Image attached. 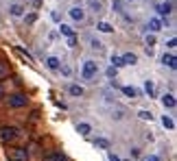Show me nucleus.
Wrapping results in <instances>:
<instances>
[{"mask_svg":"<svg viewBox=\"0 0 177 161\" xmlns=\"http://www.w3.org/2000/svg\"><path fill=\"white\" fill-rule=\"evenodd\" d=\"M96 72H98L96 61H86V63H83V70H81V76H83L86 80H90V79L96 76Z\"/></svg>","mask_w":177,"mask_h":161,"instance_id":"nucleus-1","label":"nucleus"},{"mask_svg":"<svg viewBox=\"0 0 177 161\" xmlns=\"http://www.w3.org/2000/svg\"><path fill=\"white\" fill-rule=\"evenodd\" d=\"M109 161H120V159H118L116 155H109Z\"/></svg>","mask_w":177,"mask_h":161,"instance_id":"nucleus-30","label":"nucleus"},{"mask_svg":"<svg viewBox=\"0 0 177 161\" xmlns=\"http://www.w3.org/2000/svg\"><path fill=\"white\" fill-rule=\"evenodd\" d=\"M59 33H61V35H66V37H72V35H75V31H72V26H70V24H61V26H59Z\"/></svg>","mask_w":177,"mask_h":161,"instance_id":"nucleus-14","label":"nucleus"},{"mask_svg":"<svg viewBox=\"0 0 177 161\" xmlns=\"http://www.w3.org/2000/svg\"><path fill=\"white\" fill-rule=\"evenodd\" d=\"M26 102H29V98H26L24 94H13V96L9 98V107H13V109L26 107Z\"/></svg>","mask_w":177,"mask_h":161,"instance_id":"nucleus-2","label":"nucleus"},{"mask_svg":"<svg viewBox=\"0 0 177 161\" xmlns=\"http://www.w3.org/2000/svg\"><path fill=\"white\" fill-rule=\"evenodd\" d=\"M171 11H173V7H171L169 2H162V4L158 7V13H160V15H169Z\"/></svg>","mask_w":177,"mask_h":161,"instance_id":"nucleus-12","label":"nucleus"},{"mask_svg":"<svg viewBox=\"0 0 177 161\" xmlns=\"http://www.w3.org/2000/svg\"><path fill=\"white\" fill-rule=\"evenodd\" d=\"M9 63H0V79H4V76H9Z\"/></svg>","mask_w":177,"mask_h":161,"instance_id":"nucleus-19","label":"nucleus"},{"mask_svg":"<svg viewBox=\"0 0 177 161\" xmlns=\"http://www.w3.org/2000/svg\"><path fill=\"white\" fill-rule=\"evenodd\" d=\"M138 118H140V120H151L153 116H151V111H140V113H138Z\"/></svg>","mask_w":177,"mask_h":161,"instance_id":"nucleus-26","label":"nucleus"},{"mask_svg":"<svg viewBox=\"0 0 177 161\" xmlns=\"http://www.w3.org/2000/svg\"><path fill=\"white\" fill-rule=\"evenodd\" d=\"M162 105H164L166 109H173V107L177 105V102H175V96H173V94H166V96L162 98Z\"/></svg>","mask_w":177,"mask_h":161,"instance_id":"nucleus-8","label":"nucleus"},{"mask_svg":"<svg viewBox=\"0 0 177 161\" xmlns=\"http://www.w3.org/2000/svg\"><path fill=\"white\" fill-rule=\"evenodd\" d=\"M44 161H68V159H66L61 153H48L44 157Z\"/></svg>","mask_w":177,"mask_h":161,"instance_id":"nucleus-10","label":"nucleus"},{"mask_svg":"<svg viewBox=\"0 0 177 161\" xmlns=\"http://www.w3.org/2000/svg\"><path fill=\"white\" fill-rule=\"evenodd\" d=\"M77 133H81V135H90V133H92V126H90L88 122H81V124H77Z\"/></svg>","mask_w":177,"mask_h":161,"instance_id":"nucleus-9","label":"nucleus"},{"mask_svg":"<svg viewBox=\"0 0 177 161\" xmlns=\"http://www.w3.org/2000/svg\"><path fill=\"white\" fill-rule=\"evenodd\" d=\"M46 65H48L50 70H59V65H61V63H59V59H57V57H48V59H46Z\"/></svg>","mask_w":177,"mask_h":161,"instance_id":"nucleus-15","label":"nucleus"},{"mask_svg":"<svg viewBox=\"0 0 177 161\" xmlns=\"http://www.w3.org/2000/svg\"><path fill=\"white\" fill-rule=\"evenodd\" d=\"M75 44H77V37H75V35L68 37V46H70V48H75Z\"/></svg>","mask_w":177,"mask_h":161,"instance_id":"nucleus-28","label":"nucleus"},{"mask_svg":"<svg viewBox=\"0 0 177 161\" xmlns=\"http://www.w3.org/2000/svg\"><path fill=\"white\" fill-rule=\"evenodd\" d=\"M162 124H164V126H166V128H175V122L171 120V118H169V116H164V118H162Z\"/></svg>","mask_w":177,"mask_h":161,"instance_id":"nucleus-20","label":"nucleus"},{"mask_svg":"<svg viewBox=\"0 0 177 161\" xmlns=\"http://www.w3.org/2000/svg\"><path fill=\"white\" fill-rule=\"evenodd\" d=\"M90 7L98 13V11H101V7H103V2H101V0H90Z\"/></svg>","mask_w":177,"mask_h":161,"instance_id":"nucleus-23","label":"nucleus"},{"mask_svg":"<svg viewBox=\"0 0 177 161\" xmlns=\"http://www.w3.org/2000/svg\"><path fill=\"white\" fill-rule=\"evenodd\" d=\"M96 146H101V148H109V142H107L105 137H98V139H96Z\"/></svg>","mask_w":177,"mask_h":161,"instance_id":"nucleus-24","label":"nucleus"},{"mask_svg":"<svg viewBox=\"0 0 177 161\" xmlns=\"http://www.w3.org/2000/svg\"><path fill=\"white\" fill-rule=\"evenodd\" d=\"M9 161H29V153L24 148H11L9 150Z\"/></svg>","mask_w":177,"mask_h":161,"instance_id":"nucleus-4","label":"nucleus"},{"mask_svg":"<svg viewBox=\"0 0 177 161\" xmlns=\"http://www.w3.org/2000/svg\"><path fill=\"white\" fill-rule=\"evenodd\" d=\"M90 46H92L94 50H101V48H103V46H101V41H98V39H92V41H90Z\"/></svg>","mask_w":177,"mask_h":161,"instance_id":"nucleus-27","label":"nucleus"},{"mask_svg":"<svg viewBox=\"0 0 177 161\" xmlns=\"http://www.w3.org/2000/svg\"><path fill=\"white\" fill-rule=\"evenodd\" d=\"M144 89H147L149 98H153V96H155V87H153V80H147V83H144Z\"/></svg>","mask_w":177,"mask_h":161,"instance_id":"nucleus-17","label":"nucleus"},{"mask_svg":"<svg viewBox=\"0 0 177 161\" xmlns=\"http://www.w3.org/2000/svg\"><path fill=\"white\" fill-rule=\"evenodd\" d=\"M68 91H70V96H83V87L81 85H70Z\"/></svg>","mask_w":177,"mask_h":161,"instance_id":"nucleus-16","label":"nucleus"},{"mask_svg":"<svg viewBox=\"0 0 177 161\" xmlns=\"http://www.w3.org/2000/svg\"><path fill=\"white\" fill-rule=\"evenodd\" d=\"M22 11H24L22 4H13V7H11V13H13V15H22Z\"/></svg>","mask_w":177,"mask_h":161,"instance_id":"nucleus-21","label":"nucleus"},{"mask_svg":"<svg viewBox=\"0 0 177 161\" xmlns=\"http://www.w3.org/2000/svg\"><path fill=\"white\" fill-rule=\"evenodd\" d=\"M162 63H164V65H169L171 70H175V65H177L175 55H173V52H164V57H162Z\"/></svg>","mask_w":177,"mask_h":161,"instance_id":"nucleus-5","label":"nucleus"},{"mask_svg":"<svg viewBox=\"0 0 177 161\" xmlns=\"http://www.w3.org/2000/svg\"><path fill=\"white\" fill-rule=\"evenodd\" d=\"M59 70H61V74H64V76H70V74H72L70 65H59Z\"/></svg>","mask_w":177,"mask_h":161,"instance_id":"nucleus-25","label":"nucleus"},{"mask_svg":"<svg viewBox=\"0 0 177 161\" xmlns=\"http://www.w3.org/2000/svg\"><path fill=\"white\" fill-rule=\"evenodd\" d=\"M149 29H151L153 33L162 31V20H160V18H151V20H149Z\"/></svg>","mask_w":177,"mask_h":161,"instance_id":"nucleus-7","label":"nucleus"},{"mask_svg":"<svg viewBox=\"0 0 177 161\" xmlns=\"http://www.w3.org/2000/svg\"><path fill=\"white\" fill-rule=\"evenodd\" d=\"M18 137V131L13 128V126H2L0 128V142H11V139H15Z\"/></svg>","mask_w":177,"mask_h":161,"instance_id":"nucleus-3","label":"nucleus"},{"mask_svg":"<svg viewBox=\"0 0 177 161\" xmlns=\"http://www.w3.org/2000/svg\"><path fill=\"white\" fill-rule=\"evenodd\" d=\"M147 161H160V159H158L155 155H151V157H149V159H147Z\"/></svg>","mask_w":177,"mask_h":161,"instance_id":"nucleus-31","label":"nucleus"},{"mask_svg":"<svg viewBox=\"0 0 177 161\" xmlns=\"http://www.w3.org/2000/svg\"><path fill=\"white\" fill-rule=\"evenodd\" d=\"M70 18H72V20H77V22H83L86 11H83L81 7H72V9H70Z\"/></svg>","mask_w":177,"mask_h":161,"instance_id":"nucleus-6","label":"nucleus"},{"mask_svg":"<svg viewBox=\"0 0 177 161\" xmlns=\"http://www.w3.org/2000/svg\"><path fill=\"white\" fill-rule=\"evenodd\" d=\"M96 29H98L101 33H112V31H114V26H112L109 22H98V24H96Z\"/></svg>","mask_w":177,"mask_h":161,"instance_id":"nucleus-13","label":"nucleus"},{"mask_svg":"<svg viewBox=\"0 0 177 161\" xmlns=\"http://www.w3.org/2000/svg\"><path fill=\"white\" fill-rule=\"evenodd\" d=\"M120 59H123V63H125V65H133V63L138 61V57H136L133 52H127V55H123Z\"/></svg>","mask_w":177,"mask_h":161,"instance_id":"nucleus-11","label":"nucleus"},{"mask_svg":"<svg viewBox=\"0 0 177 161\" xmlns=\"http://www.w3.org/2000/svg\"><path fill=\"white\" fill-rule=\"evenodd\" d=\"M125 63H123V59L120 57H112V68H123Z\"/></svg>","mask_w":177,"mask_h":161,"instance_id":"nucleus-22","label":"nucleus"},{"mask_svg":"<svg viewBox=\"0 0 177 161\" xmlns=\"http://www.w3.org/2000/svg\"><path fill=\"white\" fill-rule=\"evenodd\" d=\"M123 94H125V96H129V98H136V96H138V91H136L133 87H129V85H127V87H123Z\"/></svg>","mask_w":177,"mask_h":161,"instance_id":"nucleus-18","label":"nucleus"},{"mask_svg":"<svg viewBox=\"0 0 177 161\" xmlns=\"http://www.w3.org/2000/svg\"><path fill=\"white\" fill-rule=\"evenodd\" d=\"M175 44H177L175 39H169V48H171V50H175Z\"/></svg>","mask_w":177,"mask_h":161,"instance_id":"nucleus-29","label":"nucleus"}]
</instances>
